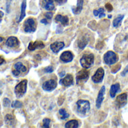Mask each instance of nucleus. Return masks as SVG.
Here are the masks:
<instances>
[{"label":"nucleus","mask_w":128,"mask_h":128,"mask_svg":"<svg viewBox=\"0 0 128 128\" xmlns=\"http://www.w3.org/2000/svg\"><path fill=\"white\" fill-rule=\"evenodd\" d=\"M27 88V80L24 79L18 84L14 88V94L18 98H21L26 92Z\"/></svg>","instance_id":"nucleus-1"},{"label":"nucleus","mask_w":128,"mask_h":128,"mask_svg":"<svg viewBox=\"0 0 128 128\" xmlns=\"http://www.w3.org/2000/svg\"><path fill=\"white\" fill-rule=\"evenodd\" d=\"M64 75H65V72H64V71L60 73V77H62V76H63Z\"/></svg>","instance_id":"nucleus-39"},{"label":"nucleus","mask_w":128,"mask_h":128,"mask_svg":"<svg viewBox=\"0 0 128 128\" xmlns=\"http://www.w3.org/2000/svg\"><path fill=\"white\" fill-rule=\"evenodd\" d=\"M104 78V70L102 68H99L96 73L92 77V80L94 83H100L102 82Z\"/></svg>","instance_id":"nucleus-10"},{"label":"nucleus","mask_w":128,"mask_h":128,"mask_svg":"<svg viewBox=\"0 0 128 128\" xmlns=\"http://www.w3.org/2000/svg\"><path fill=\"white\" fill-rule=\"evenodd\" d=\"M94 14L96 17H99V18H102L105 16V12H104V9L102 8H100L98 10H94Z\"/></svg>","instance_id":"nucleus-25"},{"label":"nucleus","mask_w":128,"mask_h":128,"mask_svg":"<svg viewBox=\"0 0 128 128\" xmlns=\"http://www.w3.org/2000/svg\"><path fill=\"white\" fill-rule=\"evenodd\" d=\"M78 126H79L78 121L76 120H70V121H68V122L66 124V125H65V126H66V128H77V127H78Z\"/></svg>","instance_id":"nucleus-23"},{"label":"nucleus","mask_w":128,"mask_h":128,"mask_svg":"<svg viewBox=\"0 0 128 128\" xmlns=\"http://www.w3.org/2000/svg\"><path fill=\"white\" fill-rule=\"evenodd\" d=\"M44 16H45V18H46L47 19H51V18H52V16H53V14H52L51 12H47V13L44 14Z\"/></svg>","instance_id":"nucleus-32"},{"label":"nucleus","mask_w":128,"mask_h":128,"mask_svg":"<svg viewBox=\"0 0 128 128\" xmlns=\"http://www.w3.org/2000/svg\"><path fill=\"white\" fill-rule=\"evenodd\" d=\"M119 90H120V84L118 83L112 84L111 88H110V96H111V97H112V98L114 97L115 94L119 91Z\"/></svg>","instance_id":"nucleus-21"},{"label":"nucleus","mask_w":128,"mask_h":128,"mask_svg":"<svg viewBox=\"0 0 128 128\" xmlns=\"http://www.w3.org/2000/svg\"><path fill=\"white\" fill-rule=\"evenodd\" d=\"M11 105V100L8 98H4L3 99V106L5 107H9Z\"/></svg>","instance_id":"nucleus-30"},{"label":"nucleus","mask_w":128,"mask_h":128,"mask_svg":"<svg viewBox=\"0 0 128 128\" xmlns=\"http://www.w3.org/2000/svg\"><path fill=\"white\" fill-rule=\"evenodd\" d=\"M59 113H60V114L61 115V119H62V120L67 118L70 116V114L66 112V110H65V109H63V108L60 109Z\"/></svg>","instance_id":"nucleus-27"},{"label":"nucleus","mask_w":128,"mask_h":128,"mask_svg":"<svg viewBox=\"0 0 128 128\" xmlns=\"http://www.w3.org/2000/svg\"><path fill=\"white\" fill-rule=\"evenodd\" d=\"M10 1H12V0H10Z\"/></svg>","instance_id":"nucleus-42"},{"label":"nucleus","mask_w":128,"mask_h":128,"mask_svg":"<svg viewBox=\"0 0 128 128\" xmlns=\"http://www.w3.org/2000/svg\"><path fill=\"white\" fill-rule=\"evenodd\" d=\"M5 122H6V124L8 126H14L15 125V119L14 118V116L12 114H8L6 115L5 117Z\"/></svg>","instance_id":"nucleus-19"},{"label":"nucleus","mask_w":128,"mask_h":128,"mask_svg":"<svg viewBox=\"0 0 128 128\" xmlns=\"http://www.w3.org/2000/svg\"><path fill=\"white\" fill-rule=\"evenodd\" d=\"M14 70L12 71V74L15 77H19V76L21 73H24L26 72V67L24 65V64L20 62H18L14 64Z\"/></svg>","instance_id":"nucleus-6"},{"label":"nucleus","mask_w":128,"mask_h":128,"mask_svg":"<svg viewBox=\"0 0 128 128\" xmlns=\"http://www.w3.org/2000/svg\"><path fill=\"white\" fill-rule=\"evenodd\" d=\"M4 40V38H2V37H1V36H0V42H2Z\"/></svg>","instance_id":"nucleus-40"},{"label":"nucleus","mask_w":128,"mask_h":128,"mask_svg":"<svg viewBox=\"0 0 128 128\" xmlns=\"http://www.w3.org/2000/svg\"><path fill=\"white\" fill-rule=\"evenodd\" d=\"M3 16H4V13H3L2 12H1V11H0V22L2 21V18H3Z\"/></svg>","instance_id":"nucleus-37"},{"label":"nucleus","mask_w":128,"mask_h":128,"mask_svg":"<svg viewBox=\"0 0 128 128\" xmlns=\"http://www.w3.org/2000/svg\"><path fill=\"white\" fill-rule=\"evenodd\" d=\"M56 85H57V83H56V79L55 80L50 79V80L45 82L42 84V88H43V90H44L46 91H51L56 88Z\"/></svg>","instance_id":"nucleus-8"},{"label":"nucleus","mask_w":128,"mask_h":128,"mask_svg":"<svg viewBox=\"0 0 128 128\" xmlns=\"http://www.w3.org/2000/svg\"><path fill=\"white\" fill-rule=\"evenodd\" d=\"M73 59V54L70 51H65L63 52L60 56V60L64 62H71Z\"/></svg>","instance_id":"nucleus-14"},{"label":"nucleus","mask_w":128,"mask_h":128,"mask_svg":"<svg viewBox=\"0 0 128 128\" xmlns=\"http://www.w3.org/2000/svg\"><path fill=\"white\" fill-rule=\"evenodd\" d=\"M41 22L42 23V24H48V20H46V19H43V20H41Z\"/></svg>","instance_id":"nucleus-38"},{"label":"nucleus","mask_w":128,"mask_h":128,"mask_svg":"<svg viewBox=\"0 0 128 128\" xmlns=\"http://www.w3.org/2000/svg\"><path fill=\"white\" fill-rule=\"evenodd\" d=\"M126 102H127V96L125 93L117 96L115 103H116V106H118V108L124 107L126 104Z\"/></svg>","instance_id":"nucleus-9"},{"label":"nucleus","mask_w":128,"mask_h":128,"mask_svg":"<svg viewBox=\"0 0 128 128\" xmlns=\"http://www.w3.org/2000/svg\"><path fill=\"white\" fill-rule=\"evenodd\" d=\"M127 72H128V65L125 67V69H124V70H123V72H121V76H124Z\"/></svg>","instance_id":"nucleus-33"},{"label":"nucleus","mask_w":128,"mask_h":128,"mask_svg":"<svg viewBox=\"0 0 128 128\" xmlns=\"http://www.w3.org/2000/svg\"><path fill=\"white\" fill-rule=\"evenodd\" d=\"M60 83L61 84H62L63 86H66V87L71 86L73 84V77L71 75L68 74L67 76H66L65 78L60 81Z\"/></svg>","instance_id":"nucleus-15"},{"label":"nucleus","mask_w":128,"mask_h":128,"mask_svg":"<svg viewBox=\"0 0 128 128\" xmlns=\"http://www.w3.org/2000/svg\"><path fill=\"white\" fill-rule=\"evenodd\" d=\"M55 21L61 24L63 26H66L69 24V18L66 16H62V15L58 14L55 18Z\"/></svg>","instance_id":"nucleus-18"},{"label":"nucleus","mask_w":128,"mask_h":128,"mask_svg":"<svg viewBox=\"0 0 128 128\" xmlns=\"http://www.w3.org/2000/svg\"><path fill=\"white\" fill-rule=\"evenodd\" d=\"M88 78H89V72L87 70H81L79 72H78L76 76L77 84H79L87 82Z\"/></svg>","instance_id":"nucleus-7"},{"label":"nucleus","mask_w":128,"mask_h":128,"mask_svg":"<svg viewBox=\"0 0 128 128\" xmlns=\"http://www.w3.org/2000/svg\"><path fill=\"white\" fill-rule=\"evenodd\" d=\"M87 43H88L87 38H85V37H83V38H82L81 40H79V42H78V47H79L81 49H83V48L86 46Z\"/></svg>","instance_id":"nucleus-26"},{"label":"nucleus","mask_w":128,"mask_h":128,"mask_svg":"<svg viewBox=\"0 0 128 128\" xmlns=\"http://www.w3.org/2000/svg\"><path fill=\"white\" fill-rule=\"evenodd\" d=\"M26 0H24L22 4H21V11H20V18L18 20V22H20L25 17L26 15V13H25V11H26Z\"/></svg>","instance_id":"nucleus-22"},{"label":"nucleus","mask_w":128,"mask_h":128,"mask_svg":"<svg viewBox=\"0 0 128 128\" xmlns=\"http://www.w3.org/2000/svg\"><path fill=\"white\" fill-rule=\"evenodd\" d=\"M90 102L88 100H80L77 102V109L81 114H85L90 111Z\"/></svg>","instance_id":"nucleus-3"},{"label":"nucleus","mask_w":128,"mask_h":128,"mask_svg":"<svg viewBox=\"0 0 128 128\" xmlns=\"http://www.w3.org/2000/svg\"><path fill=\"white\" fill-rule=\"evenodd\" d=\"M44 47V44L41 41H36L34 42H31L30 44H29V46H28V49L30 50H34L36 49H42Z\"/></svg>","instance_id":"nucleus-11"},{"label":"nucleus","mask_w":128,"mask_h":128,"mask_svg":"<svg viewBox=\"0 0 128 128\" xmlns=\"http://www.w3.org/2000/svg\"><path fill=\"white\" fill-rule=\"evenodd\" d=\"M103 60L107 65H112L118 61V56L112 51H108L104 54Z\"/></svg>","instance_id":"nucleus-4"},{"label":"nucleus","mask_w":128,"mask_h":128,"mask_svg":"<svg viewBox=\"0 0 128 128\" xmlns=\"http://www.w3.org/2000/svg\"><path fill=\"white\" fill-rule=\"evenodd\" d=\"M54 71V68L52 66H48L44 69V72H48V73H50V72H52Z\"/></svg>","instance_id":"nucleus-31"},{"label":"nucleus","mask_w":128,"mask_h":128,"mask_svg":"<svg viewBox=\"0 0 128 128\" xmlns=\"http://www.w3.org/2000/svg\"><path fill=\"white\" fill-rule=\"evenodd\" d=\"M54 1L56 2L59 4H63V3H65L67 1V0H54Z\"/></svg>","instance_id":"nucleus-35"},{"label":"nucleus","mask_w":128,"mask_h":128,"mask_svg":"<svg viewBox=\"0 0 128 128\" xmlns=\"http://www.w3.org/2000/svg\"><path fill=\"white\" fill-rule=\"evenodd\" d=\"M4 62H6V60L2 56H0V65H2V64H3Z\"/></svg>","instance_id":"nucleus-36"},{"label":"nucleus","mask_w":128,"mask_h":128,"mask_svg":"<svg viewBox=\"0 0 128 128\" xmlns=\"http://www.w3.org/2000/svg\"><path fill=\"white\" fill-rule=\"evenodd\" d=\"M94 62V56L93 54H88L82 56V57L80 60V62L82 66L84 69L90 68Z\"/></svg>","instance_id":"nucleus-2"},{"label":"nucleus","mask_w":128,"mask_h":128,"mask_svg":"<svg viewBox=\"0 0 128 128\" xmlns=\"http://www.w3.org/2000/svg\"><path fill=\"white\" fill-rule=\"evenodd\" d=\"M105 91H106V88H105L104 86H102V88L100 89V90L99 91V94L97 96V99H96V107L98 108H100V106L102 105V102L103 101Z\"/></svg>","instance_id":"nucleus-12"},{"label":"nucleus","mask_w":128,"mask_h":128,"mask_svg":"<svg viewBox=\"0 0 128 128\" xmlns=\"http://www.w3.org/2000/svg\"><path fill=\"white\" fill-rule=\"evenodd\" d=\"M63 48H64V43L62 42H56L50 44V49L54 53H58Z\"/></svg>","instance_id":"nucleus-16"},{"label":"nucleus","mask_w":128,"mask_h":128,"mask_svg":"<svg viewBox=\"0 0 128 128\" xmlns=\"http://www.w3.org/2000/svg\"><path fill=\"white\" fill-rule=\"evenodd\" d=\"M50 120L49 118H44L43 120V125H42V126L44 127V128H48L50 126Z\"/></svg>","instance_id":"nucleus-29"},{"label":"nucleus","mask_w":128,"mask_h":128,"mask_svg":"<svg viewBox=\"0 0 128 128\" xmlns=\"http://www.w3.org/2000/svg\"><path fill=\"white\" fill-rule=\"evenodd\" d=\"M106 8L108 9V12L112 11V6H111V4H109V3H107V4L106 5Z\"/></svg>","instance_id":"nucleus-34"},{"label":"nucleus","mask_w":128,"mask_h":128,"mask_svg":"<svg viewBox=\"0 0 128 128\" xmlns=\"http://www.w3.org/2000/svg\"><path fill=\"white\" fill-rule=\"evenodd\" d=\"M22 106H23V103L21 102L18 101V100L14 101L12 105V107H13L14 108H21Z\"/></svg>","instance_id":"nucleus-28"},{"label":"nucleus","mask_w":128,"mask_h":128,"mask_svg":"<svg viewBox=\"0 0 128 128\" xmlns=\"http://www.w3.org/2000/svg\"><path fill=\"white\" fill-rule=\"evenodd\" d=\"M0 94H2V92L1 91H0Z\"/></svg>","instance_id":"nucleus-41"},{"label":"nucleus","mask_w":128,"mask_h":128,"mask_svg":"<svg viewBox=\"0 0 128 128\" xmlns=\"http://www.w3.org/2000/svg\"><path fill=\"white\" fill-rule=\"evenodd\" d=\"M42 7L48 10V11H52L54 9V0H43L42 2Z\"/></svg>","instance_id":"nucleus-17"},{"label":"nucleus","mask_w":128,"mask_h":128,"mask_svg":"<svg viewBox=\"0 0 128 128\" xmlns=\"http://www.w3.org/2000/svg\"><path fill=\"white\" fill-rule=\"evenodd\" d=\"M83 3H84V0H78V3L76 8H72V12L75 14H79L83 8Z\"/></svg>","instance_id":"nucleus-20"},{"label":"nucleus","mask_w":128,"mask_h":128,"mask_svg":"<svg viewBox=\"0 0 128 128\" xmlns=\"http://www.w3.org/2000/svg\"><path fill=\"white\" fill-rule=\"evenodd\" d=\"M24 31L26 32H34L36 30V23L33 18H28L24 22Z\"/></svg>","instance_id":"nucleus-5"},{"label":"nucleus","mask_w":128,"mask_h":128,"mask_svg":"<svg viewBox=\"0 0 128 128\" xmlns=\"http://www.w3.org/2000/svg\"><path fill=\"white\" fill-rule=\"evenodd\" d=\"M124 18V15H118L113 22V26L114 27H118L120 24H121V21Z\"/></svg>","instance_id":"nucleus-24"},{"label":"nucleus","mask_w":128,"mask_h":128,"mask_svg":"<svg viewBox=\"0 0 128 128\" xmlns=\"http://www.w3.org/2000/svg\"><path fill=\"white\" fill-rule=\"evenodd\" d=\"M19 44H20V42H19L18 38L14 36L9 37L6 41V45L9 48H15V47L18 46Z\"/></svg>","instance_id":"nucleus-13"}]
</instances>
